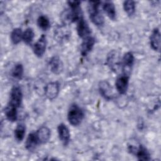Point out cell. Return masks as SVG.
<instances>
[{
    "instance_id": "1",
    "label": "cell",
    "mask_w": 161,
    "mask_h": 161,
    "mask_svg": "<svg viewBox=\"0 0 161 161\" xmlns=\"http://www.w3.org/2000/svg\"><path fill=\"white\" fill-rule=\"evenodd\" d=\"M100 1H89L88 4V13L92 22L97 26H103L104 18L99 9Z\"/></svg>"
},
{
    "instance_id": "2",
    "label": "cell",
    "mask_w": 161,
    "mask_h": 161,
    "mask_svg": "<svg viewBox=\"0 0 161 161\" xmlns=\"http://www.w3.org/2000/svg\"><path fill=\"white\" fill-rule=\"evenodd\" d=\"M84 117V111L76 104H72L69 109L67 118L70 124L73 126L79 125Z\"/></svg>"
},
{
    "instance_id": "3",
    "label": "cell",
    "mask_w": 161,
    "mask_h": 161,
    "mask_svg": "<svg viewBox=\"0 0 161 161\" xmlns=\"http://www.w3.org/2000/svg\"><path fill=\"white\" fill-rule=\"evenodd\" d=\"M128 150L131 153L136 155L140 160H150V155L148 150L142 145H139L138 147L133 145H130L128 146Z\"/></svg>"
},
{
    "instance_id": "4",
    "label": "cell",
    "mask_w": 161,
    "mask_h": 161,
    "mask_svg": "<svg viewBox=\"0 0 161 161\" xmlns=\"http://www.w3.org/2000/svg\"><path fill=\"white\" fill-rule=\"evenodd\" d=\"M23 99V94L21 88L19 86H14L10 92L9 104L19 108Z\"/></svg>"
},
{
    "instance_id": "5",
    "label": "cell",
    "mask_w": 161,
    "mask_h": 161,
    "mask_svg": "<svg viewBox=\"0 0 161 161\" xmlns=\"http://www.w3.org/2000/svg\"><path fill=\"white\" fill-rule=\"evenodd\" d=\"M59 91L60 85L58 82H49L45 87V94L50 100L55 99L59 93Z\"/></svg>"
},
{
    "instance_id": "6",
    "label": "cell",
    "mask_w": 161,
    "mask_h": 161,
    "mask_svg": "<svg viewBox=\"0 0 161 161\" xmlns=\"http://www.w3.org/2000/svg\"><path fill=\"white\" fill-rule=\"evenodd\" d=\"M77 31L79 36L82 39L91 36V29L83 16L77 21Z\"/></svg>"
},
{
    "instance_id": "7",
    "label": "cell",
    "mask_w": 161,
    "mask_h": 161,
    "mask_svg": "<svg viewBox=\"0 0 161 161\" xmlns=\"http://www.w3.org/2000/svg\"><path fill=\"white\" fill-rule=\"evenodd\" d=\"M129 82V76L126 74H122L118 77L116 80L115 86L117 91L120 94H125L128 87Z\"/></svg>"
},
{
    "instance_id": "8",
    "label": "cell",
    "mask_w": 161,
    "mask_h": 161,
    "mask_svg": "<svg viewBox=\"0 0 161 161\" xmlns=\"http://www.w3.org/2000/svg\"><path fill=\"white\" fill-rule=\"evenodd\" d=\"M47 47V38L45 35H42L33 47V50L36 56L42 57L45 52Z\"/></svg>"
},
{
    "instance_id": "9",
    "label": "cell",
    "mask_w": 161,
    "mask_h": 161,
    "mask_svg": "<svg viewBox=\"0 0 161 161\" xmlns=\"http://www.w3.org/2000/svg\"><path fill=\"white\" fill-rule=\"evenodd\" d=\"M57 130L60 140L64 145H67L70 140V134L69 128L65 124L60 123L58 126Z\"/></svg>"
},
{
    "instance_id": "10",
    "label": "cell",
    "mask_w": 161,
    "mask_h": 161,
    "mask_svg": "<svg viewBox=\"0 0 161 161\" xmlns=\"http://www.w3.org/2000/svg\"><path fill=\"white\" fill-rule=\"evenodd\" d=\"M99 90L101 95L107 100H111L113 97L112 87L106 80L100 82L99 84Z\"/></svg>"
},
{
    "instance_id": "11",
    "label": "cell",
    "mask_w": 161,
    "mask_h": 161,
    "mask_svg": "<svg viewBox=\"0 0 161 161\" xmlns=\"http://www.w3.org/2000/svg\"><path fill=\"white\" fill-rule=\"evenodd\" d=\"M133 62H134V56L133 53L131 52H126L122 58L121 64L125 74L128 75L129 74L128 72H130V69L133 65Z\"/></svg>"
},
{
    "instance_id": "12",
    "label": "cell",
    "mask_w": 161,
    "mask_h": 161,
    "mask_svg": "<svg viewBox=\"0 0 161 161\" xmlns=\"http://www.w3.org/2000/svg\"><path fill=\"white\" fill-rule=\"evenodd\" d=\"M95 44V39L89 36L84 39L80 46V52L82 56H86L92 49Z\"/></svg>"
},
{
    "instance_id": "13",
    "label": "cell",
    "mask_w": 161,
    "mask_h": 161,
    "mask_svg": "<svg viewBox=\"0 0 161 161\" xmlns=\"http://www.w3.org/2000/svg\"><path fill=\"white\" fill-rule=\"evenodd\" d=\"M107 64L108 66L114 71H116L119 66L121 64V62L119 60V55L115 51H112L108 55L107 58Z\"/></svg>"
},
{
    "instance_id": "14",
    "label": "cell",
    "mask_w": 161,
    "mask_h": 161,
    "mask_svg": "<svg viewBox=\"0 0 161 161\" xmlns=\"http://www.w3.org/2000/svg\"><path fill=\"white\" fill-rule=\"evenodd\" d=\"M40 145L47 143L50 138V130L47 126H42L35 131Z\"/></svg>"
},
{
    "instance_id": "15",
    "label": "cell",
    "mask_w": 161,
    "mask_h": 161,
    "mask_svg": "<svg viewBox=\"0 0 161 161\" xmlns=\"http://www.w3.org/2000/svg\"><path fill=\"white\" fill-rule=\"evenodd\" d=\"M150 46L153 50L155 51H159L160 48V33L159 29L155 28L150 37Z\"/></svg>"
},
{
    "instance_id": "16",
    "label": "cell",
    "mask_w": 161,
    "mask_h": 161,
    "mask_svg": "<svg viewBox=\"0 0 161 161\" xmlns=\"http://www.w3.org/2000/svg\"><path fill=\"white\" fill-rule=\"evenodd\" d=\"M49 65L51 71L55 74H58L62 71L63 64L60 58L57 56L51 58L49 61Z\"/></svg>"
},
{
    "instance_id": "17",
    "label": "cell",
    "mask_w": 161,
    "mask_h": 161,
    "mask_svg": "<svg viewBox=\"0 0 161 161\" xmlns=\"http://www.w3.org/2000/svg\"><path fill=\"white\" fill-rule=\"evenodd\" d=\"M39 142L38 140L36 135L35 132H32L30 133L26 138L25 142L26 148L29 151L34 150L38 145H39Z\"/></svg>"
},
{
    "instance_id": "18",
    "label": "cell",
    "mask_w": 161,
    "mask_h": 161,
    "mask_svg": "<svg viewBox=\"0 0 161 161\" xmlns=\"http://www.w3.org/2000/svg\"><path fill=\"white\" fill-rule=\"evenodd\" d=\"M103 9L107 16L112 20L116 18V12L114 4L111 1H106L103 4Z\"/></svg>"
},
{
    "instance_id": "19",
    "label": "cell",
    "mask_w": 161,
    "mask_h": 161,
    "mask_svg": "<svg viewBox=\"0 0 161 161\" xmlns=\"http://www.w3.org/2000/svg\"><path fill=\"white\" fill-rule=\"evenodd\" d=\"M18 108L8 104V105L4 109L5 116L9 121L14 122L17 120L18 118V113H17Z\"/></svg>"
},
{
    "instance_id": "20",
    "label": "cell",
    "mask_w": 161,
    "mask_h": 161,
    "mask_svg": "<svg viewBox=\"0 0 161 161\" xmlns=\"http://www.w3.org/2000/svg\"><path fill=\"white\" fill-rule=\"evenodd\" d=\"M25 132L26 127L23 124H19L18 125H17L14 131L15 139L18 142H21L25 137Z\"/></svg>"
},
{
    "instance_id": "21",
    "label": "cell",
    "mask_w": 161,
    "mask_h": 161,
    "mask_svg": "<svg viewBox=\"0 0 161 161\" xmlns=\"http://www.w3.org/2000/svg\"><path fill=\"white\" fill-rule=\"evenodd\" d=\"M23 32L21 28L14 29L11 33V40L13 44H18L23 38Z\"/></svg>"
},
{
    "instance_id": "22",
    "label": "cell",
    "mask_w": 161,
    "mask_h": 161,
    "mask_svg": "<svg viewBox=\"0 0 161 161\" xmlns=\"http://www.w3.org/2000/svg\"><path fill=\"white\" fill-rule=\"evenodd\" d=\"M123 8L126 14L131 16L135 12V3L133 1H125L123 3Z\"/></svg>"
},
{
    "instance_id": "23",
    "label": "cell",
    "mask_w": 161,
    "mask_h": 161,
    "mask_svg": "<svg viewBox=\"0 0 161 161\" xmlns=\"http://www.w3.org/2000/svg\"><path fill=\"white\" fill-rule=\"evenodd\" d=\"M23 67L21 64H17L12 69L11 75L16 79H21L23 75Z\"/></svg>"
},
{
    "instance_id": "24",
    "label": "cell",
    "mask_w": 161,
    "mask_h": 161,
    "mask_svg": "<svg viewBox=\"0 0 161 161\" xmlns=\"http://www.w3.org/2000/svg\"><path fill=\"white\" fill-rule=\"evenodd\" d=\"M37 25L40 28L46 31L49 29L50 26V23L48 18L45 16H40L37 19Z\"/></svg>"
},
{
    "instance_id": "25",
    "label": "cell",
    "mask_w": 161,
    "mask_h": 161,
    "mask_svg": "<svg viewBox=\"0 0 161 161\" xmlns=\"http://www.w3.org/2000/svg\"><path fill=\"white\" fill-rule=\"evenodd\" d=\"M34 36H35V34H34L33 30L31 28H28L23 32L22 40L26 44L30 45L33 42Z\"/></svg>"
},
{
    "instance_id": "26",
    "label": "cell",
    "mask_w": 161,
    "mask_h": 161,
    "mask_svg": "<svg viewBox=\"0 0 161 161\" xmlns=\"http://www.w3.org/2000/svg\"><path fill=\"white\" fill-rule=\"evenodd\" d=\"M70 8L74 9V8H77L80 7V1H68L67 2Z\"/></svg>"
}]
</instances>
